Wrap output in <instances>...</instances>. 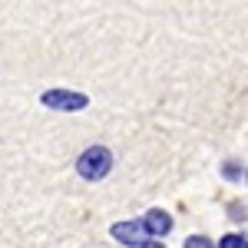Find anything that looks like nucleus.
<instances>
[{
  "instance_id": "20e7f679",
  "label": "nucleus",
  "mask_w": 248,
  "mask_h": 248,
  "mask_svg": "<svg viewBox=\"0 0 248 248\" xmlns=\"http://www.w3.org/2000/svg\"><path fill=\"white\" fill-rule=\"evenodd\" d=\"M142 225H146L149 235H169L172 215H169V212H162V209H149V212H146V218H142Z\"/></svg>"
},
{
  "instance_id": "6e6552de",
  "label": "nucleus",
  "mask_w": 248,
  "mask_h": 248,
  "mask_svg": "<svg viewBox=\"0 0 248 248\" xmlns=\"http://www.w3.org/2000/svg\"><path fill=\"white\" fill-rule=\"evenodd\" d=\"M245 179H248V172H245Z\"/></svg>"
},
{
  "instance_id": "7ed1b4c3",
  "label": "nucleus",
  "mask_w": 248,
  "mask_h": 248,
  "mask_svg": "<svg viewBox=\"0 0 248 248\" xmlns=\"http://www.w3.org/2000/svg\"><path fill=\"white\" fill-rule=\"evenodd\" d=\"M146 225L142 222H116L113 225V238L123 242V245H133V248H142L146 245Z\"/></svg>"
},
{
  "instance_id": "0eeeda50",
  "label": "nucleus",
  "mask_w": 248,
  "mask_h": 248,
  "mask_svg": "<svg viewBox=\"0 0 248 248\" xmlns=\"http://www.w3.org/2000/svg\"><path fill=\"white\" fill-rule=\"evenodd\" d=\"M142 248H166V245H159V242H146Z\"/></svg>"
},
{
  "instance_id": "39448f33",
  "label": "nucleus",
  "mask_w": 248,
  "mask_h": 248,
  "mask_svg": "<svg viewBox=\"0 0 248 248\" xmlns=\"http://www.w3.org/2000/svg\"><path fill=\"white\" fill-rule=\"evenodd\" d=\"M218 248H248V245H245V235L235 232V235H225V238L218 242Z\"/></svg>"
},
{
  "instance_id": "f03ea898",
  "label": "nucleus",
  "mask_w": 248,
  "mask_h": 248,
  "mask_svg": "<svg viewBox=\"0 0 248 248\" xmlns=\"http://www.w3.org/2000/svg\"><path fill=\"white\" fill-rule=\"evenodd\" d=\"M43 106L63 109V113H77V109L90 106V99L83 93H73V90H50V93H43Z\"/></svg>"
},
{
  "instance_id": "f257e3e1",
  "label": "nucleus",
  "mask_w": 248,
  "mask_h": 248,
  "mask_svg": "<svg viewBox=\"0 0 248 248\" xmlns=\"http://www.w3.org/2000/svg\"><path fill=\"white\" fill-rule=\"evenodd\" d=\"M109 169H113V153L103 149V146H93V149H86V153L77 159V172L83 179H90V182L103 179Z\"/></svg>"
},
{
  "instance_id": "423d86ee",
  "label": "nucleus",
  "mask_w": 248,
  "mask_h": 248,
  "mask_svg": "<svg viewBox=\"0 0 248 248\" xmlns=\"http://www.w3.org/2000/svg\"><path fill=\"white\" fill-rule=\"evenodd\" d=\"M186 248H215V245H212L205 235H192V238H186Z\"/></svg>"
}]
</instances>
